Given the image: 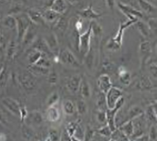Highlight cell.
<instances>
[{
  "mask_svg": "<svg viewBox=\"0 0 157 141\" xmlns=\"http://www.w3.org/2000/svg\"><path fill=\"white\" fill-rule=\"evenodd\" d=\"M138 20H128V21L120 23L117 34H116L115 36L109 39L107 42V45H106L107 49L113 51H117L120 49L122 45L123 37H124L125 30L127 29L128 27L133 25H135V23L137 22Z\"/></svg>",
  "mask_w": 157,
  "mask_h": 141,
  "instance_id": "6da1fadb",
  "label": "cell"
},
{
  "mask_svg": "<svg viewBox=\"0 0 157 141\" xmlns=\"http://www.w3.org/2000/svg\"><path fill=\"white\" fill-rule=\"evenodd\" d=\"M14 16L17 22V41L20 43L22 42L23 38L30 26L32 25V22L26 14L19 13L18 14H16Z\"/></svg>",
  "mask_w": 157,
  "mask_h": 141,
  "instance_id": "7a4b0ae2",
  "label": "cell"
},
{
  "mask_svg": "<svg viewBox=\"0 0 157 141\" xmlns=\"http://www.w3.org/2000/svg\"><path fill=\"white\" fill-rule=\"evenodd\" d=\"M92 35H93V33H92V28L90 25L86 31L78 37V48L80 54L84 57L86 56V54L90 50V48L91 47L90 41Z\"/></svg>",
  "mask_w": 157,
  "mask_h": 141,
  "instance_id": "3957f363",
  "label": "cell"
},
{
  "mask_svg": "<svg viewBox=\"0 0 157 141\" xmlns=\"http://www.w3.org/2000/svg\"><path fill=\"white\" fill-rule=\"evenodd\" d=\"M122 91L117 87H112L105 94V102L107 109H113L119 99L122 97Z\"/></svg>",
  "mask_w": 157,
  "mask_h": 141,
  "instance_id": "277c9868",
  "label": "cell"
},
{
  "mask_svg": "<svg viewBox=\"0 0 157 141\" xmlns=\"http://www.w3.org/2000/svg\"><path fill=\"white\" fill-rule=\"evenodd\" d=\"M124 104V99L121 97L117 102V105L113 109L106 110V116H107V124L111 128L112 132H114L117 129L115 125V118L118 112Z\"/></svg>",
  "mask_w": 157,
  "mask_h": 141,
  "instance_id": "5b68a950",
  "label": "cell"
},
{
  "mask_svg": "<svg viewBox=\"0 0 157 141\" xmlns=\"http://www.w3.org/2000/svg\"><path fill=\"white\" fill-rule=\"evenodd\" d=\"M117 7L121 12L128 18V20H138L142 18L143 14L133 6H129L123 2H117Z\"/></svg>",
  "mask_w": 157,
  "mask_h": 141,
  "instance_id": "8992f818",
  "label": "cell"
},
{
  "mask_svg": "<svg viewBox=\"0 0 157 141\" xmlns=\"http://www.w3.org/2000/svg\"><path fill=\"white\" fill-rule=\"evenodd\" d=\"M59 60L63 64L74 68L80 67V64L74 54L68 49H64L59 53Z\"/></svg>",
  "mask_w": 157,
  "mask_h": 141,
  "instance_id": "52a82bcc",
  "label": "cell"
},
{
  "mask_svg": "<svg viewBox=\"0 0 157 141\" xmlns=\"http://www.w3.org/2000/svg\"><path fill=\"white\" fill-rule=\"evenodd\" d=\"M18 80L26 91H32L36 86V80L30 72H22L18 76Z\"/></svg>",
  "mask_w": 157,
  "mask_h": 141,
  "instance_id": "ba28073f",
  "label": "cell"
},
{
  "mask_svg": "<svg viewBox=\"0 0 157 141\" xmlns=\"http://www.w3.org/2000/svg\"><path fill=\"white\" fill-rule=\"evenodd\" d=\"M2 103L3 105L8 110V111L17 117L20 118V111L21 105L15 99L10 97H6L2 99Z\"/></svg>",
  "mask_w": 157,
  "mask_h": 141,
  "instance_id": "9c48e42d",
  "label": "cell"
},
{
  "mask_svg": "<svg viewBox=\"0 0 157 141\" xmlns=\"http://www.w3.org/2000/svg\"><path fill=\"white\" fill-rule=\"evenodd\" d=\"M140 56L141 57L142 64H144L150 59L152 54V47L151 44L148 41H143L140 45L139 48Z\"/></svg>",
  "mask_w": 157,
  "mask_h": 141,
  "instance_id": "30bf717a",
  "label": "cell"
},
{
  "mask_svg": "<svg viewBox=\"0 0 157 141\" xmlns=\"http://www.w3.org/2000/svg\"><path fill=\"white\" fill-rule=\"evenodd\" d=\"M97 86L100 92L105 95L113 87L110 76L107 74H101L97 79Z\"/></svg>",
  "mask_w": 157,
  "mask_h": 141,
  "instance_id": "8fae6325",
  "label": "cell"
},
{
  "mask_svg": "<svg viewBox=\"0 0 157 141\" xmlns=\"http://www.w3.org/2000/svg\"><path fill=\"white\" fill-rule=\"evenodd\" d=\"M82 77L80 74H76L71 76L67 82V88L71 94H76L79 91L80 86Z\"/></svg>",
  "mask_w": 157,
  "mask_h": 141,
  "instance_id": "7c38bea8",
  "label": "cell"
},
{
  "mask_svg": "<svg viewBox=\"0 0 157 141\" xmlns=\"http://www.w3.org/2000/svg\"><path fill=\"white\" fill-rule=\"evenodd\" d=\"M43 121V116L42 113L39 111H33L28 113L26 118L25 122H26V124H34V125H39Z\"/></svg>",
  "mask_w": 157,
  "mask_h": 141,
  "instance_id": "4fadbf2b",
  "label": "cell"
},
{
  "mask_svg": "<svg viewBox=\"0 0 157 141\" xmlns=\"http://www.w3.org/2000/svg\"><path fill=\"white\" fill-rule=\"evenodd\" d=\"M33 49L38 50L42 53L47 55V56H49V55L52 54L49 47L47 46L45 39H42V38H38V39L36 38L35 41L33 43Z\"/></svg>",
  "mask_w": 157,
  "mask_h": 141,
  "instance_id": "5bb4252c",
  "label": "cell"
},
{
  "mask_svg": "<svg viewBox=\"0 0 157 141\" xmlns=\"http://www.w3.org/2000/svg\"><path fill=\"white\" fill-rule=\"evenodd\" d=\"M26 14L28 15L30 21L34 25H45V21L43 19L42 14L35 10H29L27 12Z\"/></svg>",
  "mask_w": 157,
  "mask_h": 141,
  "instance_id": "9a60e30c",
  "label": "cell"
},
{
  "mask_svg": "<svg viewBox=\"0 0 157 141\" xmlns=\"http://www.w3.org/2000/svg\"><path fill=\"white\" fill-rule=\"evenodd\" d=\"M45 39L47 46L49 47L52 53H56L59 52V44H58L57 38L54 33L47 35L45 37V39Z\"/></svg>",
  "mask_w": 157,
  "mask_h": 141,
  "instance_id": "2e32d148",
  "label": "cell"
},
{
  "mask_svg": "<svg viewBox=\"0 0 157 141\" xmlns=\"http://www.w3.org/2000/svg\"><path fill=\"white\" fill-rule=\"evenodd\" d=\"M79 14L81 16V17H82V18H84L85 19L90 20H92V21L99 18L101 16V14H98L97 12L94 11L93 8V6H92V5H90L89 6L87 7L86 8H85L84 10H82V11H80V12Z\"/></svg>",
  "mask_w": 157,
  "mask_h": 141,
  "instance_id": "e0dca14e",
  "label": "cell"
},
{
  "mask_svg": "<svg viewBox=\"0 0 157 141\" xmlns=\"http://www.w3.org/2000/svg\"><path fill=\"white\" fill-rule=\"evenodd\" d=\"M46 118L49 122H57L61 118V113L57 105L49 107L46 112Z\"/></svg>",
  "mask_w": 157,
  "mask_h": 141,
  "instance_id": "ac0fdd59",
  "label": "cell"
},
{
  "mask_svg": "<svg viewBox=\"0 0 157 141\" xmlns=\"http://www.w3.org/2000/svg\"><path fill=\"white\" fill-rule=\"evenodd\" d=\"M119 81L124 85L128 86L131 83V74L124 66H120L117 70Z\"/></svg>",
  "mask_w": 157,
  "mask_h": 141,
  "instance_id": "d6986e66",
  "label": "cell"
},
{
  "mask_svg": "<svg viewBox=\"0 0 157 141\" xmlns=\"http://www.w3.org/2000/svg\"><path fill=\"white\" fill-rule=\"evenodd\" d=\"M42 16L45 22H47L51 23H57V22L59 20L61 16V15L59 14L50 8H47L46 10H45V12L42 14Z\"/></svg>",
  "mask_w": 157,
  "mask_h": 141,
  "instance_id": "ffe728a7",
  "label": "cell"
},
{
  "mask_svg": "<svg viewBox=\"0 0 157 141\" xmlns=\"http://www.w3.org/2000/svg\"><path fill=\"white\" fill-rule=\"evenodd\" d=\"M49 8L62 15L63 13L66 12L67 9V3L65 1H57H57H53L52 2Z\"/></svg>",
  "mask_w": 157,
  "mask_h": 141,
  "instance_id": "44dd1931",
  "label": "cell"
},
{
  "mask_svg": "<svg viewBox=\"0 0 157 141\" xmlns=\"http://www.w3.org/2000/svg\"><path fill=\"white\" fill-rule=\"evenodd\" d=\"M36 30L33 26V24L32 23V25L30 26L28 30H27L25 34V37H24L22 43L26 45L29 44H33V43L36 39Z\"/></svg>",
  "mask_w": 157,
  "mask_h": 141,
  "instance_id": "7402d4cb",
  "label": "cell"
},
{
  "mask_svg": "<svg viewBox=\"0 0 157 141\" xmlns=\"http://www.w3.org/2000/svg\"><path fill=\"white\" fill-rule=\"evenodd\" d=\"M79 91L81 96L84 99H88L91 96V88L88 82L85 78L82 79Z\"/></svg>",
  "mask_w": 157,
  "mask_h": 141,
  "instance_id": "603a6c76",
  "label": "cell"
},
{
  "mask_svg": "<svg viewBox=\"0 0 157 141\" xmlns=\"http://www.w3.org/2000/svg\"><path fill=\"white\" fill-rule=\"evenodd\" d=\"M117 128L128 137L132 136L133 133H134V125H133L132 120H128L124 123H122Z\"/></svg>",
  "mask_w": 157,
  "mask_h": 141,
  "instance_id": "cb8c5ba5",
  "label": "cell"
},
{
  "mask_svg": "<svg viewBox=\"0 0 157 141\" xmlns=\"http://www.w3.org/2000/svg\"><path fill=\"white\" fill-rule=\"evenodd\" d=\"M61 108L65 114L67 116L73 115L76 111V106L70 99H65L62 102Z\"/></svg>",
  "mask_w": 157,
  "mask_h": 141,
  "instance_id": "d4e9b609",
  "label": "cell"
},
{
  "mask_svg": "<svg viewBox=\"0 0 157 141\" xmlns=\"http://www.w3.org/2000/svg\"><path fill=\"white\" fill-rule=\"evenodd\" d=\"M144 114V111L139 105H133L128 112V120H132Z\"/></svg>",
  "mask_w": 157,
  "mask_h": 141,
  "instance_id": "484cf974",
  "label": "cell"
},
{
  "mask_svg": "<svg viewBox=\"0 0 157 141\" xmlns=\"http://www.w3.org/2000/svg\"><path fill=\"white\" fill-rule=\"evenodd\" d=\"M84 64L88 69L92 70L94 66V52L93 47H90V50L84 57Z\"/></svg>",
  "mask_w": 157,
  "mask_h": 141,
  "instance_id": "4316f807",
  "label": "cell"
},
{
  "mask_svg": "<svg viewBox=\"0 0 157 141\" xmlns=\"http://www.w3.org/2000/svg\"><path fill=\"white\" fill-rule=\"evenodd\" d=\"M138 3L140 6V8L146 13L154 14L156 12V7L147 1H138Z\"/></svg>",
  "mask_w": 157,
  "mask_h": 141,
  "instance_id": "83f0119b",
  "label": "cell"
},
{
  "mask_svg": "<svg viewBox=\"0 0 157 141\" xmlns=\"http://www.w3.org/2000/svg\"><path fill=\"white\" fill-rule=\"evenodd\" d=\"M3 25L7 27V28L16 30L17 22L14 16L8 15L6 16L4 19L3 20Z\"/></svg>",
  "mask_w": 157,
  "mask_h": 141,
  "instance_id": "f1b7e54d",
  "label": "cell"
},
{
  "mask_svg": "<svg viewBox=\"0 0 157 141\" xmlns=\"http://www.w3.org/2000/svg\"><path fill=\"white\" fill-rule=\"evenodd\" d=\"M43 54V53L40 52L39 51L36 49H33L30 51L28 56V60L29 64H30V66L36 64L37 61L40 60V58L42 57Z\"/></svg>",
  "mask_w": 157,
  "mask_h": 141,
  "instance_id": "f546056e",
  "label": "cell"
},
{
  "mask_svg": "<svg viewBox=\"0 0 157 141\" xmlns=\"http://www.w3.org/2000/svg\"><path fill=\"white\" fill-rule=\"evenodd\" d=\"M17 51V43L15 41H11L8 44L6 50V56L8 59H13L15 56Z\"/></svg>",
  "mask_w": 157,
  "mask_h": 141,
  "instance_id": "4dcf8cb0",
  "label": "cell"
},
{
  "mask_svg": "<svg viewBox=\"0 0 157 141\" xmlns=\"http://www.w3.org/2000/svg\"><path fill=\"white\" fill-rule=\"evenodd\" d=\"M135 25L137 26L138 30H139V32L140 33V34L143 37H147L149 36L150 30H149L147 24H146L145 22H142V20H138V21L135 23Z\"/></svg>",
  "mask_w": 157,
  "mask_h": 141,
  "instance_id": "1f68e13d",
  "label": "cell"
},
{
  "mask_svg": "<svg viewBox=\"0 0 157 141\" xmlns=\"http://www.w3.org/2000/svg\"><path fill=\"white\" fill-rule=\"evenodd\" d=\"M30 72L32 74L36 75H48L50 72L49 69H48V68L40 67L38 66H36V65L30 66Z\"/></svg>",
  "mask_w": 157,
  "mask_h": 141,
  "instance_id": "d6a6232c",
  "label": "cell"
},
{
  "mask_svg": "<svg viewBox=\"0 0 157 141\" xmlns=\"http://www.w3.org/2000/svg\"><path fill=\"white\" fill-rule=\"evenodd\" d=\"M146 116H147L148 119L152 120L153 122H156L157 119V112H156V104H152L146 110Z\"/></svg>",
  "mask_w": 157,
  "mask_h": 141,
  "instance_id": "836d02e7",
  "label": "cell"
},
{
  "mask_svg": "<svg viewBox=\"0 0 157 141\" xmlns=\"http://www.w3.org/2000/svg\"><path fill=\"white\" fill-rule=\"evenodd\" d=\"M140 87L143 90H150L152 88V84L150 78L146 76H142L140 80Z\"/></svg>",
  "mask_w": 157,
  "mask_h": 141,
  "instance_id": "e575fe53",
  "label": "cell"
},
{
  "mask_svg": "<svg viewBox=\"0 0 157 141\" xmlns=\"http://www.w3.org/2000/svg\"><path fill=\"white\" fill-rule=\"evenodd\" d=\"M59 101V95L57 92H53L51 94L47 100V107H52L54 105H57L58 102Z\"/></svg>",
  "mask_w": 157,
  "mask_h": 141,
  "instance_id": "d590c367",
  "label": "cell"
},
{
  "mask_svg": "<svg viewBox=\"0 0 157 141\" xmlns=\"http://www.w3.org/2000/svg\"><path fill=\"white\" fill-rule=\"evenodd\" d=\"M35 65L40 67L48 68V69H49V68L51 67V66H52V63H51V61L49 59L48 56L45 54H43L42 57L40 58V60L37 61L36 64Z\"/></svg>",
  "mask_w": 157,
  "mask_h": 141,
  "instance_id": "8d00e7d4",
  "label": "cell"
},
{
  "mask_svg": "<svg viewBox=\"0 0 157 141\" xmlns=\"http://www.w3.org/2000/svg\"><path fill=\"white\" fill-rule=\"evenodd\" d=\"M76 109L77 110L78 113H79L80 115L85 114L88 111V106L86 101L83 100V99L78 100L76 103Z\"/></svg>",
  "mask_w": 157,
  "mask_h": 141,
  "instance_id": "74e56055",
  "label": "cell"
},
{
  "mask_svg": "<svg viewBox=\"0 0 157 141\" xmlns=\"http://www.w3.org/2000/svg\"><path fill=\"white\" fill-rule=\"evenodd\" d=\"M9 78V72L8 68L6 66L3 67L1 73H0V87H3L6 85L8 81Z\"/></svg>",
  "mask_w": 157,
  "mask_h": 141,
  "instance_id": "f35d334b",
  "label": "cell"
},
{
  "mask_svg": "<svg viewBox=\"0 0 157 141\" xmlns=\"http://www.w3.org/2000/svg\"><path fill=\"white\" fill-rule=\"evenodd\" d=\"M22 132L24 138H25L26 139L29 140L33 138L34 135V132L33 131V130L27 124H23L22 127Z\"/></svg>",
  "mask_w": 157,
  "mask_h": 141,
  "instance_id": "ab89813d",
  "label": "cell"
},
{
  "mask_svg": "<svg viewBox=\"0 0 157 141\" xmlns=\"http://www.w3.org/2000/svg\"><path fill=\"white\" fill-rule=\"evenodd\" d=\"M96 118L97 121L100 123H107V116H106V111L99 109L96 113Z\"/></svg>",
  "mask_w": 157,
  "mask_h": 141,
  "instance_id": "60d3db41",
  "label": "cell"
},
{
  "mask_svg": "<svg viewBox=\"0 0 157 141\" xmlns=\"http://www.w3.org/2000/svg\"><path fill=\"white\" fill-rule=\"evenodd\" d=\"M98 132L101 135H102L103 136H105V137L111 136L112 132H113L111 131V128H109V126L107 124H106V125L103 126V127H101L100 129H98Z\"/></svg>",
  "mask_w": 157,
  "mask_h": 141,
  "instance_id": "b9f144b4",
  "label": "cell"
},
{
  "mask_svg": "<svg viewBox=\"0 0 157 141\" xmlns=\"http://www.w3.org/2000/svg\"><path fill=\"white\" fill-rule=\"evenodd\" d=\"M59 76L56 72H49L48 74V82L51 84H56L57 83Z\"/></svg>",
  "mask_w": 157,
  "mask_h": 141,
  "instance_id": "7bdbcfd3",
  "label": "cell"
},
{
  "mask_svg": "<svg viewBox=\"0 0 157 141\" xmlns=\"http://www.w3.org/2000/svg\"><path fill=\"white\" fill-rule=\"evenodd\" d=\"M147 25L149 28L150 31H152L156 33L157 28V21L156 18H151L148 19Z\"/></svg>",
  "mask_w": 157,
  "mask_h": 141,
  "instance_id": "ee69618b",
  "label": "cell"
},
{
  "mask_svg": "<svg viewBox=\"0 0 157 141\" xmlns=\"http://www.w3.org/2000/svg\"><path fill=\"white\" fill-rule=\"evenodd\" d=\"M148 137H149V140L151 141H156L157 138V130L155 125H152L151 127Z\"/></svg>",
  "mask_w": 157,
  "mask_h": 141,
  "instance_id": "f6af8a7d",
  "label": "cell"
},
{
  "mask_svg": "<svg viewBox=\"0 0 157 141\" xmlns=\"http://www.w3.org/2000/svg\"><path fill=\"white\" fill-rule=\"evenodd\" d=\"M97 105L98 106L101 110L102 109V108L103 106L106 105V102H105V95L102 93V92H100V94L98 95V97H97Z\"/></svg>",
  "mask_w": 157,
  "mask_h": 141,
  "instance_id": "bcb514c9",
  "label": "cell"
},
{
  "mask_svg": "<svg viewBox=\"0 0 157 141\" xmlns=\"http://www.w3.org/2000/svg\"><path fill=\"white\" fill-rule=\"evenodd\" d=\"M59 134L56 129H52L49 132V136L47 137L50 141H57L59 140Z\"/></svg>",
  "mask_w": 157,
  "mask_h": 141,
  "instance_id": "7dc6e473",
  "label": "cell"
},
{
  "mask_svg": "<svg viewBox=\"0 0 157 141\" xmlns=\"http://www.w3.org/2000/svg\"><path fill=\"white\" fill-rule=\"evenodd\" d=\"M28 113L29 112L27 111V109L25 107L21 106V108H20V118L21 119L22 122H25L27 116H28Z\"/></svg>",
  "mask_w": 157,
  "mask_h": 141,
  "instance_id": "c3c4849f",
  "label": "cell"
},
{
  "mask_svg": "<svg viewBox=\"0 0 157 141\" xmlns=\"http://www.w3.org/2000/svg\"><path fill=\"white\" fill-rule=\"evenodd\" d=\"M149 70H150V73L151 74L153 78H155L156 79V76H157V66H156V63H152V64L150 65L149 66Z\"/></svg>",
  "mask_w": 157,
  "mask_h": 141,
  "instance_id": "681fc988",
  "label": "cell"
},
{
  "mask_svg": "<svg viewBox=\"0 0 157 141\" xmlns=\"http://www.w3.org/2000/svg\"><path fill=\"white\" fill-rule=\"evenodd\" d=\"M103 66L104 70L107 72H113V70H114V64L111 62H109V61L105 62Z\"/></svg>",
  "mask_w": 157,
  "mask_h": 141,
  "instance_id": "f907efd6",
  "label": "cell"
},
{
  "mask_svg": "<svg viewBox=\"0 0 157 141\" xmlns=\"http://www.w3.org/2000/svg\"><path fill=\"white\" fill-rule=\"evenodd\" d=\"M134 141H150L148 135H142L136 138Z\"/></svg>",
  "mask_w": 157,
  "mask_h": 141,
  "instance_id": "816d5d0a",
  "label": "cell"
},
{
  "mask_svg": "<svg viewBox=\"0 0 157 141\" xmlns=\"http://www.w3.org/2000/svg\"><path fill=\"white\" fill-rule=\"evenodd\" d=\"M82 26H83V24L81 20H78L76 23V25H75V28H76L78 32H79L80 30L82 29Z\"/></svg>",
  "mask_w": 157,
  "mask_h": 141,
  "instance_id": "f5cc1de1",
  "label": "cell"
},
{
  "mask_svg": "<svg viewBox=\"0 0 157 141\" xmlns=\"http://www.w3.org/2000/svg\"><path fill=\"white\" fill-rule=\"evenodd\" d=\"M3 41H4V37H3V33L0 31V45H3Z\"/></svg>",
  "mask_w": 157,
  "mask_h": 141,
  "instance_id": "db71d44e",
  "label": "cell"
},
{
  "mask_svg": "<svg viewBox=\"0 0 157 141\" xmlns=\"http://www.w3.org/2000/svg\"><path fill=\"white\" fill-rule=\"evenodd\" d=\"M107 3L109 5V7H111V8H113V4H115V2H112V1H108L107 2Z\"/></svg>",
  "mask_w": 157,
  "mask_h": 141,
  "instance_id": "11a10c76",
  "label": "cell"
},
{
  "mask_svg": "<svg viewBox=\"0 0 157 141\" xmlns=\"http://www.w3.org/2000/svg\"><path fill=\"white\" fill-rule=\"evenodd\" d=\"M3 51V45H0V55L2 54Z\"/></svg>",
  "mask_w": 157,
  "mask_h": 141,
  "instance_id": "9f6ffc18",
  "label": "cell"
},
{
  "mask_svg": "<svg viewBox=\"0 0 157 141\" xmlns=\"http://www.w3.org/2000/svg\"><path fill=\"white\" fill-rule=\"evenodd\" d=\"M3 67H4V65H3V64H0V73H1V72H2V70H3Z\"/></svg>",
  "mask_w": 157,
  "mask_h": 141,
  "instance_id": "6f0895ef",
  "label": "cell"
},
{
  "mask_svg": "<svg viewBox=\"0 0 157 141\" xmlns=\"http://www.w3.org/2000/svg\"><path fill=\"white\" fill-rule=\"evenodd\" d=\"M109 141H115V140H114L113 139H110V140H109Z\"/></svg>",
  "mask_w": 157,
  "mask_h": 141,
  "instance_id": "680465c9",
  "label": "cell"
},
{
  "mask_svg": "<svg viewBox=\"0 0 157 141\" xmlns=\"http://www.w3.org/2000/svg\"><path fill=\"white\" fill-rule=\"evenodd\" d=\"M1 124H2V123H1V122H0V125H1Z\"/></svg>",
  "mask_w": 157,
  "mask_h": 141,
  "instance_id": "91938a15",
  "label": "cell"
}]
</instances>
